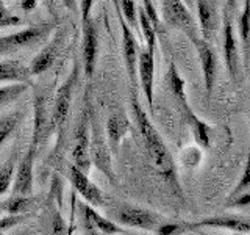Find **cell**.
<instances>
[{"label": "cell", "instance_id": "obj_29", "mask_svg": "<svg viewBox=\"0 0 250 235\" xmlns=\"http://www.w3.org/2000/svg\"><path fill=\"white\" fill-rule=\"evenodd\" d=\"M28 90V83H11L0 88V107L11 104Z\"/></svg>", "mask_w": 250, "mask_h": 235}, {"label": "cell", "instance_id": "obj_26", "mask_svg": "<svg viewBox=\"0 0 250 235\" xmlns=\"http://www.w3.org/2000/svg\"><path fill=\"white\" fill-rule=\"evenodd\" d=\"M16 166H18V152H11L8 160L0 166V198L10 190L14 180Z\"/></svg>", "mask_w": 250, "mask_h": 235}, {"label": "cell", "instance_id": "obj_42", "mask_svg": "<svg viewBox=\"0 0 250 235\" xmlns=\"http://www.w3.org/2000/svg\"><path fill=\"white\" fill-rule=\"evenodd\" d=\"M182 2H183L188 8H192V6H194V0H182Z\"/></svg>", "mask_w": 250, "mask_h": 235}, {"label": "cell", "instance_id": "obj_43", "mask_svg": "<svg viewBox=\"0 0 250 235\" xmlns=\"http://www.w3.org/2000/svg\"><path fill=\"white\" fill-rule=\"evenodd\" d=\"M227 3H229V10H233L234 5H236V0H227Z\"/></svg>", "mask_w": 250, "mask_h": 235}, {"label": "cell", "instance_id": "obj_12", "mask_svg": "<svg viewBox=\"0 0 250 235\" xmlns=\"http://www.w3.org/2000/svg\"><path fill=\"white\" fill-rule=\"evenodd\" d=\"M155 49L156 47H141L138 57L139 85L150 112L153 113V75H155Z\"/></svg>", "mask_w": 250, "mask_h": 235}, {"label": "cell", "instance_id": "obj_33", "mask_svg": "<svg viewBox=\"0 0 250 235\" xmlns=\"http://www.w3.org/2000/svg\"><path fill=\"white\" fill-rule=\"evenodd\" d=\"M50 234L52 235H67L66 221H64V218L61 216L58 209L53 210V215L50 218Z\"/></svg>", "mask_w": 250, "mask_h": 235}, {"label": "cell", "instance_id": "obj_22", "mask_svg": "<svg viewBox=\"0 0 250 235\" xmlns=\"http://www.w3.org/2000/svg\"><path fill=\"white\" fill-rule=\"evenodd\" d=\"M28 66L19 60H5L0 61V82L6 83H30Z\"/></svg>", "mask_w": 250, "mask_h": 235}, {"label": "cell", "instance_id": "obj_4", "mask_svg": "<svg viewBox=\"0 0 250 235\" xmlns=\"http://www.w3.org/2000/svg\"><path fill=\"white\" fill-rule=\"evenodd\" d=\"M105 209L108 212V218L121 227H135V229L155 232L163 223L160 215H156L155 212L128 202H114L113 206H106Z\"/></svg>", "mask_w": 250, "mask_h": 235}, {"label": "cell", "instance_id": "obj_32", "mask_svg": "<svg viewBox=\"0 0 250 235\" xmlns=\"http://www.w3.org/2000/svg\"><path fill=\"white\" fill-rule=\"evenodd\" d=\"M23 21L19 18V16L13 14L8 8L5 6V3L0 0V28L5 27H19L22 25Z\"/></svg>", "mask_w": 250, "mask_h": 235}, {"label": "cell", "instance_id": "obj_14", "mask_svg": "<svg viewBox=\"0 0 250 235\" xmlns=\"http://www.w3.org/2000/svg\"><path fill=\"white\" fill-rule=\"evenodd\" d=\"M64 38H66L64 28L62 30L60 28L57 33L53 35L52 41L47 44L33 60H31V63L28 65V70H30L31 77L47 72V70L55 65V61H57L58 55L61 52V47L64 44Z\"/></svg>", "mask_w": 250, "mask_h": 235}, {"label": "cell", "instance_id": "obj_13", "mask_svg": "<svg viewBox=\"0 0 250 235\" xmlns=\"http://www.w3.org/2000/svg\"><path fill=\"white\" fill-rule=\"evenodd\" d=\"M121 30H122V55L124 65L127 69V75L131 88L135 90L138 85V57H139V43L136 36L133 35L131 28L127 25V22L121 19Z\"/></svg>", "mask_w": 250, "mask_h": 235}, {"label": "cell", "instance_id": "obj_17", "mask_svg": "<svg viewBox=\"0 0 250 235\" xmlns=\"http://www.w3.org/2000/svg\"><path fill=\"white\" fill-rule=\"evenodd\" d=\"M225 27H224V57H225V66L231 80L238 82V44L236 38L233 33V22L230 14H225Z\"/></svg>", "mask_w": 250, "mask_h": 235}, {"label": "cell", "instance_id": "obj_1", "mask_svg": "<svg viewBox=\"0 0 250 235\" xmlns=\"http://www.w3.org/2000/svg\"><path fill=\"white\" fill-rule=\"evenodd\" d=\"M130 108H131L133 119L136 122L138 132L141 135V140H143V144L146 147L148 160H150V163L153 164V168L158 171V174L164 179V182L174 190V193L182 194V188H180V184H178L175 162L172 159L166 143L163 141L160 132L155 129V125L150 122V119H148L147 113L143 110V105L139 104L135 93L131 94Z\"/></svg>", "mask_w": 250, "mask_h": 235}, {"label": "cell", "instance_id": "obj_45", "mask_svg": "<svg viewBox=\"0 0 250 235\" xmlns=\"http://www.w3.org/2000/svg\"><path fill=\"white\" fill-rule=\"evenodd\" d=\"M0 235H5V232H3L2 229H0Z\"/></svg>", "mask_w": 250, "mask_h": 235}, {"label": "cell", "instance_id": "obj_18", "mask_svg": "<svg viewBox=\"0 0 250 235\" xmlns=\"http://www.w3.org/2000/svg\"><path fill=\"white\" fill-rule=\"evenodd\" d=\"M41 196L11 194L10 198L0 201V215H30L31 212L41 206Z\"/></svg>", "mask_w": 250, "mask_h": 235}, {"label": "cell", "instance_id": "obj_16", "mask_svg": "<svg viewBox=\"0 0 250 235\" xmlns=\"http://www.w3.org/2000/svg\"><path fill=\"white\" fill-rule=\"evenodd\" d=\"M130 132V121L124 112H114L108 116L106 121V144L111 154H117L121 141Z\"/></svg>", "mask_w": 250, "mask_h": 235}, {"label": "cell", "instance_id": "obj_2", "mask_svg": "<svg viewBox=\"0 0 250 235\" xmlns=\"http://www.w3.org/2000/svg\"><path fill=\"white\" fill-rule=\"evenodd\" d=\"M80 69H82V61L77 60L74 63L72 69H70L67 78L58 86V90L55 91V94H53L52 135H57V144H55V152L53 154H58L61 151V144H64L69 113H70V107H72L74 90H75V85L78 82Z\"/></svg>", "mask_w": 250, "mask_h": 235}, {"label": "cell", "instance_id": "obj_15", "mask_svg": "<svg viewBox=\"0 0 250 235\" xmlns=\"http://www.w3.org/2000/svg\"><path fill=\"white\" fill-rule=\"evenodd\" d=\"M192 44L195 46V50L199 53V60L202 65L203 70V80H205V91H207V97H211V93H213L214 83H216V75H217V60L214 52L211 50V47L207 41H203L202 38H195Z\"/></svg>", "mask_w": 250, "mask_h": 235}, {"label": "cell", "instance_id": "obj_34", "mask_svg": "<svg viewBox=\"0 0 250 235\" xmlns=\"http://www.w3.org/2000/svg\"><path fill=\"white\" fill-rule=\"evenodd\" d=\"M143 10L146 11L147 18L150 19L152 25L155 28V31H160L161 30V25H160V18H158V13L155 10V5L152 0H143Z\"/></svg>", "mask_w": 250, "mask_h": 235}, {"label": "cell", "instance_id": "obj_9", "mask_svg": "<svg viewBox=\"0 0 250 235\" xmlns=\"http://www.w3.org/2000/svg\"><path fill=\"white\" fill-rule=\"evenodd\" d=\"M66 176L69 179L70 185L74 187V190L86 201V204H89L91 207H102V209H105L108 206L105 193L92 182L88 174H84V172L78 169L75 164L72 163L67 164Z\"/></svg>", "mask_w": 250, "mask_h": 235}, {"label": "cell", "instance_id": "obj_27", "mask_svg": "<svg viewBox=\"0 0 250 235\" xmlns=\"http://www.w3.org/2000/svg\"><path fill=\"white\" fill-rule=\"evenodd\" d=\"M22 112H11L0 118V147L5 144V141L10 138L18 129L22 121Z\"/></svg>", "mask_w": 250, "mask_h": 235}, {"label": "cell", "instance_id": "obj_28", "mask_svg": "<svg viewBox=\"0 0 250 235\" xmlns=\"http://www.w3.org/2000/svg\"><path fill=\"white\" fill-rule=\"evenodd\" d=\"M197 231L195 223H186V221H178V223H161L158 229L155 231L156 235H183L186 232Z\"/></svg>", "mask_w": 250, "mask_h": 235}, {"label": "cell", "instance_id": "obj_25", "mask_svg": "<svg viewBox=\"0 0 250 235\" xmlns=\"http://www.w3.org/2000/svg\"><path fill=\"white\" fill-rule=\"evenodd\" d=\"M239 33L244 52V68L247 70L250 61V0H244V10L239 18Z\"/></svg>", "mask_w": 250, "mask_h": 235}, {"label": "cell", "instance_id": "obj_31", "mask_svg": "<svg viewBox=\"0 0 250 235\" xmlns=\"http://www.w3.org/2000/svg\"><path fill=\"white\" fill-rule=\"evenodd\" d=\"M119 11L121 18L127 22L128 27L136 28L138 27V10L135 0H119Z\"/></svg>", "mask_w": 250, "mask_h": 235}, {"label": "cell", "instance_id": "obj_11", "mask_svg": "<svg viewBox=\"0 0 250 235\" xmlns=\"http://www.w3.org/2000/svg\"><path fill=\"white\" fill-rule=\"evenodd\" d=\"M38 149L35 146L28 144L27 152L19 160L14 172L13 180V193L16 196H30L33 194V180H35V160H36Z\"/></svg>", "mask_w": 250, "mask_h": 235}, {"label": "cell", "instance_id": "obj_36", "mask_svg": "<svg viewBox=\"0 0 250 235\" xmlns=\"http://www.w3.org/2000/svg\"><path fill=\"white\" fill-rule=\"evenodd\" d=\"M94 0H80V14H82V22L88 21L91 18V10H92Z\"/></svg>", "mask_w": 250, "mask_h": 235}, {"label": "cell", "instance_id": "obj_35", "mask_svg": "<svg viewBox=\"0 0 250 235\" xmlns=\"http://www.w3.org/2000/svg\"><path fill=\"white\" fill-rule=\"evenodd\" d=\"M250 206V191L239 193L238 198H231V201L227 204V207H246Z\"/></svg>", "mask_w": 250, "mask_h": 235}, {"label": "cell", "instance_id": "obj_23", "mask_svg": "<svg viewBox=\"0 0 250 235\" xmlns=\"http://www.w3.org/2000/svg\"><path fill=\"white\" fill-rule=\"evenodd\" d=\"M82 212L86 216H88L91 224L96 227L100 234H104V235H119V234L125 232V227H121L119 224H116L114 221H111L109 218L100 215L97 210H94V207L88 206V204H82Z\"/></svg>", "mask_w": 250, "mask_h": 235}, {"label": "cell", "instance_id": "obj_7", "mask_svg": "<svg viewBox=\"0 0 250 235\" xmlns=\"http://www.w3.org/2000/svg\"><path fill=\"white\" fill-rule=\"evenodd\" d=\"M163 3V18L167 25L182 30L183 33L194 41L195 38H200L197 24L191 16L188 6L182 0H161Z\"/></svg>", "mask_w": 250, "mask_h": 235}, {"label": "cell", "instance_id": "obj_41", "mask_svg": "<svg viewBox=\"0 0 250 235\" xmlns=\"http://www.w3.org/2000/svg\"><path fill=\"white\" fill-rule=\"evenodd\" d=\"M113 5H114V10H116L117 16H119V21H121L122 18H121V11H119V0H113Z\"/></svg>", "mask_w": 250, "mask_h": 235}, {"label": "cell", "instance_id": "obj_37", "mask_svg": "<svg viewBox=\"0 0 250 235\" xmlns=\"http://www.w3.org/2000/svg\"><path fill=\"white\" fill-rule=\"evenodd\" d=\"M82 213H83V212H82ZM82 229H83V235H100V232L91 224V221L84 213H83V218H82Z\"/></svg>", "mask_w": 250, "mask_h": 235}, {"label": "cell", "instance_id": "obj_21", "mask_svg": "<svg viewBox=\"0 0 250 235\" xmlns=\"http://www.w3.org/2000/svg\"><path fill=\"white\" fill-rule=\"evenodd\" d=\"M195 227H219V229H227L234 234H250V219L238 218V216H211L202 221H195Z\"/></svg>", "mask_w": 250, "mask_h": 235}, {"label": "cell", "instance_id": "obj_3", "mask_svg": "<svg viewBox=\"0 0 250 235\" xmlns=\"http://www.w3.org/2000/svg\"><path fill=\"white\" fill-rule=\"evenodd\" d=\"M53 88L52 86H35L33 93V129L30 144L39 149L47 143L52 135L53 115Z\"/></svg>", "mask_w": 250, "mask_h": 235}, {"label": "cell", "instance_id": "obj_40", "mask_svg": "<svg viewBox=\"0 0 250 235\" xmlns=\"http://www.w3.org/2000/svg\"><path fill=\"white\" fill-rule=\"evenodd\" d=\"M44 3L49 8V11H55V5H57V0H44Z\"/></svg>", "mask_w": 250, "mask_h": 235}, {"label": "cell", "instance_id": "obj_5", "mask_svg": "<svg viewBox=\"0 0 250 235\" xmlns=\"http://www.w3.org/2000/svg\"><path fill=\"white\" fill-rule=\"evenodd\" d=\"M89 143H91V113L88 108H83V112L78 118L75 125L72 147H70V163L83 171L84 174H89L91 160H89Z\"/></svg>", "mask_w": 250, "mask_h": 235}, {"label": "cell", "instance_id": "obj_19", "mask_svg": "<svg viewBox=\"0 0 250 235\" xmlns=\"http://www.w3.org/2000/svg\"><path fill=\"white\" fill-rule=\"evenodd\" d=\"M180 108H182L185 121L191 127L195 144H197L199 147H202V149H208L209 144H211V127L194 113V110L191 108L189 104H185L183 107H180Z\"/></svg>", "mask_w": 250, "mask_h": 235}, {"label": "cell", "instance_id": "obj_44", "mask_svg": "<svg viewBox=\"0 0 250 235\" xmlns=\"http://www.w3.org/2000/svg\"><path fill=\"white\" fill-rule=\"evenodd\" d=\"M203 235H208V234H203ZM234 235H246V234H234Z\"/></svg>", "mask_w": 250, "mask_h": 235}, {"label": "cell", "instance_id": "obj_8", "mask_svg": "<svg viewBox=\"0 0 250 235\" xmlns=\"http://www.w3.org/2000/svg\"><path fill=\"white\" fill-rule=\"evenodd\" d=\"M111 151L106 144L105 137L102 135L97 125L91 119V143H89V160L102 174H104L109 182L116 184V172L111 160Z\"/></svg>", "mask_w": 250, "mask_h": 235}, {"label": "cell", "instance_id": "obj_10", "mask_svg": "<svg viewBox=\"0 0 250 235\" xmlns=\"http://www.w3.org/2000/svg\"><path fill=\"white\" fill-rule=\"evenodd\" d=\"M82 68L88 80H91L96 70L97 55H99V25L96 19L89 18L88 21L82 22Z\"/></svg>", "mask_w": 250, "mask_h": 235}, {"label": "cell", "instance_id": "obj_20", "mask_svg": "<svg viewBox=\"0 0 250 235\" xmlns=\"http://www.w3.org/2000/svg\"><path fill=\"white\" fill-rule=\"evenodd\" d=\"M200 22V33L202 39L208 43V39L214 36L217 30V14L213 0H195Z\"/></svg>", "mask_w": 250, "mask_h": 235}, {"label": "cell", "instance_id": "obj_38", "mask_svg": "<svg viewBox=\"0 0 250 235\" xmlns=\"http://www.w3.org/2000/svg\"><path fill=\"white\" fill-rule=\"evenodd\" d=\"M19 5L23 11H33L38 6V0H19Z\"/></svg>", "mask_w": 250, "mask_h": 235}, {"label": "cell", "instance_id": "obj_39", "mask_svg": "<svg viewBox=\"0 0 250 235\" xmlns=\"http://www.w3.org/2000/svg\"><path fill=\"white\" fill-rule=\"evenodd\" d=\"M62 5H64L67 10L70 11H75V6H77V0H62Z\"/></svg>", "mask_w": 250, "mask_h": 235}, {"label": "cell", "instance_id": "obj_30", "mask_svg": "<svg viewBox=\"0 0 250 235\" xmlns=\"http://www.w3.org/2000/svg\"><path fill=\"white\" fill-rule=\"evenodd\" d=\"M138 16H139V27L143 30L147 47H156V31L152 25L150 19L147 18L146 11L143 10V6L138 8Z\"/></svg>", "mask_w": 250, "mask_h": 235}, {"label": "cell", "instance_id": "obj_24", "mask_svg": "<svg viewBox=\"0 0 250 235\" xmlns=\"http://www.w3.org/2000/svg\"><path fill=\"white\" fill-rule=\"evenodd\" d=\"M166 83L169 86V91L172 93V96L175 97L180 107H183L188 104L186 99V91H185V80L180 75L178 69L175 66V63H170L167 68V74H166Z\"/></svg>", "mask_w": 250, "mask_h": 235}, {"label": "cell", "instance_id": "obj_6", "mask_svg": "<svg viewBox=\"0 0 250 235\" xmlns=\"http://www.w3.org/2000/svg\"><path fill=\"white\" fill-rule=\"evenodd\" d=\"M55 25H57L55 22H44V24H38V25L27 27L11 35L0 36V55L18 52L23 49V47H30L39 43L47 35H50V31L55 28Z\"/></svg>", "mask_w": 250, "mask_h": 235}]
</instances>
